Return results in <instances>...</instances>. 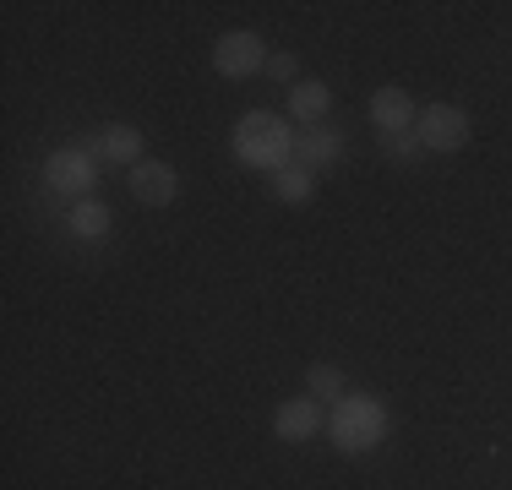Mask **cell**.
<instances>
[{"label":"cell","instance_id":"cell-1","mask_svg":"<svg viewBox=\"0 0 512 490\" xmlns=\"http://www.w3.org/2000/svg\"><path fill=\"white\" fill-rule=\"evenodd\" d=\"M229 147L246 169H262V175H278V169L295 164V126L289 115H273V109H251V115L235 120L229 131Z\"/></svg>","mask_w":512,"mask_h":490},{"label":"cell","instance_id":"cell-2","mask_svg":"<svg viewBox=\"0 0 512 490\" xmlns=\"http://www.w3.org/2000/svg\"><path fill=\"white\" fill-rule=\"evenodd\" d=\"M387 403L376 398V392H344V398L333 403V420H327V436H333L338 452H371L382 447L387 436Z\"/></svg>","mask_w":512,"mask_h":490},{"label":"cell","instance_id":"cell-3","mask_svg":"<svg viewBox=\"0 0 512 490\" xmlns=\"http://www.w3.org/2000/svg\"><path fill=\"white\" fill-rule=\"evenodd\" d=\"M44 186L55 196H71V202L93 196V186H99V158H93V147H55L44 158Z\"/></svg>","mask_w":512,"mask_h":490},{"label":"cell","instance_id":"cell-4","mask_svg":"<svg viewBox=\"0 0 512 490\" xmlns=\"http://www.w3.org/2000/svg\"><path fill=\"white\" fill-rule=\"evenodd\" d=\"M469 109L458 104H425L420 120H414V137L420 147H431V153H458V147H469Z\"/></svg>","mask_w":512,"mask_h":490},{"label":"cell","instance_id":"cell-5","mask_svg":"<svg viewBox=\"0 0 512 490\" xmlns=\"http://www.w3.org/2000/svg\"><path fill=\"white\" fill-rule=\"evenodd\" d=\"M267 55H273V49L256 39L251 28H235V33H224V39L213 44V55H207V60H213L218 77L240 82V77H251V71H262V66H267Z\"/></svg>","mask_w":512,"mask_h":490},{"label":"cell","instance_id":"cell-6","mask_svg":"<svg viewBox=\"0 0 512 490\" xmlns=\"http://www.w3.org/2000/svg\"><path fill=\"white\" fill-rule=\"evenodd\" d=\"M414 120H420V104H414L404 88H376L371 93V126L382 131V137H404V131H414Z\"/></svg>","mask_w":512,"mask_h":490},{"label":"cell","instance_id":"cell-7","mask_svg":"<svg viewBox=\"0 0 512 490\" xmlns=\"http://www.w3.org/2000/svg\"><path fill=\"white\" fill-rule=\"evenodd\" d=\"M273 431L278 441H311L316 431H322V403L311 398V392H300V398H284L278 403V414H273Z\"/></svg>","mask_w":512,"mask_h":490},{"label":"cell","instance_id":"cell-8","mask_svg":"<svg viewBox=\"0 0 512 490\" xmlns=\"http://www.w3.org/2000/svg\"><path fill=\"white\" fill-rule=\"evenodd\" d=\"M131 196L148 207H169L180 196V175L164 164V158H142L137 169H131Z\"/></svg>","mask_w":512,"mask_h":490},{"label":"cell","instance_id":"cell-9","mask_svg":"<svg viewBox=\"0 0 512 490\" xmlns=\"http://www.w3.org/2000/svg\"><path fill=\"white\" fill-rule=\"evenodd\" d=\"M327 109H333V93H327V82L306 77V82H295V88H289V120H295V126H306V131L322 126Z\"/></svg>","mask_w":512,"mask_h":490},{"label":"cell","instance_id":"cell-10","mask_svg":"<svg viewBox=\"0 0 512 490\" xmlns=\"http://www.w3.org/2000/svg\"><path fill=\"white\" fill-rule=\"evenodd\" d=\"M93 158L137 169V164H142V131H137V126H104L99 137H93Z\"/></svg>","mask_w":512,"mask_h":490},{"label":"cell","instance_id":"cell-11","mask_svg":"<svg viewBox=\"0 0 512 490\" xmlns=\"http://www.w3.org/2000/svg\"><path fill=\"white\" fill-rule=\"evenodd\" d=\"M338 153H344V137L338 131H327V126H311V131H300L295 137V164L300 169H327V164H338Z\"/></svg>","mask_w":512,"mask_h":490},{"label":"cell","instance_id":"cell-12","mask_svg":"<svg viewBox=\"0 0 512 490\" xmlns=\"http://www.w3.org/2000/svg\"><path fill=\"white\" fill-rule=\"evenodd\" d=\"M273 196H278V202H289V207H306L316 196V175H311V169H300V164L278 169V175H273Z\"/></svg>","mask_w":512,"mask_h":490},{"label":"cell","instance_id":"cell-13","mask_svg":"<svg viewBox=\"0 0 512 490\" xmlns=\"http://www.w3.org/2000/svg\"><path fill=\"white\" fill-rule=\"evenodd\" d=\"M71 229H77L82 240H104L109 235V202H99V196L71 202Z\"/></svg>","mask_w":512,"mask_h":490},{"label":"cell","instance_id":"cell-14","mask_svg":"<svg viewBox=\"0 0 512 490\" xmlns=\"http://www.w3.org/2000/svg\"><path fill=\"white\" fill-rule=\"evenodd\" d=\"M306 392L316 403H338L349 387H344V376H338L333 365H311V371H306Z\"/></svg>","mask_w":512,"mask_h":490},{"label":"cell","instance_id":"cell-15","mask_svg":"<svg viewBox=\"0 0 512 490\" xmlns=\"http://www.w3.org/2000/svg\"><path fill=\"white\" fill-rule=\"evenodd\" d=\"M262 71H267V77H273V82H289V88H295V71H300V60L289 55V49H273Z\"/></svg>","mask_w":512,"mask_h":490}]
</instances>
